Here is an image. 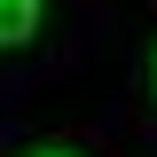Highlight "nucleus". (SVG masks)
Listing matches in <instances>:
<instances>
[{
  "label": "nucleus",
  "mask_w": 157,
  "mask_h": 157,
  "mask_svg": "<svg viewBox=\"0 0 157 157\" xmlns=\"http://www.w3.org/2000/svg\"><path fill=\"white\" fill-rule=\"evenodd\" d=\"M39 32V0H0V47H24Z\"/></svg>",
  "instance_id": "f257e3e1"
},
{
  "label": "nucleus",
  "mask_w": 157,
  "mask_h": 157,
  "mask_svg": "<svg viewBox=\"0 0 157 157\" xmlns=\"http://www.w3.org/2000/svg\"><path fill=\"white\" fill-rule=\"evenodd\" d=\"M39 157H71V149H39Z\"/></svg>",
  "instance_id": "f03ea898"
},
{
  "label": "nucleus",
  "mask_w": 157,
  "mask_h": 157,
  "mask_svg": "<svg viewBox=\"0 0 157 157\" xmlns=\"http://www.w3.org/2000/svg\"><path fill=\"white\" fill-rule=\"evenodd\" d=\"M149 78H157V63H149Z\"/></svg>",
  "instance_id": "7ed1b4c3"
}]
</instances>
